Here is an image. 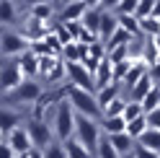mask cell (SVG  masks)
Here are the masks:
<instances>
[{
    "mask_svg": "<svg viewBox=\"0 0 160 158\" xmlns=\"http://www.w3.org/2000/svg\"><path fill=\"white\" fill-rule=\"evenodd\" d=\"M127 119L124 114H116V117H103L101 127H103V135H116V132H127Z\"/></svg>",
    "mask_w": 160,
    "mask_h": 158,
    "instance_id": "e0dca14e",
    "label": "cell"
},
{
    "mask_svg": "<svg viewBox=\"0 0 160 158\" xmlns=\"http://www.w3.org/2000/svg\"><path fill=\"white\" fill-rule=\"evenodd\" d=\"M124 106H127V98H122V96H119V98H114V101L103 109V117H116V114H124Z\"/></svg>",
    "mask_w": 160,
    "mask_h": 158,
    "instance_id": "d6a6232c",
    "label": "cell"
},
{
    "mask_svg": "<svg viewBox=\"0 0 160 158\" xmlns=\"http://www.w3.org/2000/svg\"><path fill=\"white\" fill-rule=\"evenodd\" d=\"M21 122H23V112H18L16 106L3 104V114H0V130H3V137L11 135L16 127H21Z\"/></svg>",
    "mask_w": 160,
    "mask_h": 158,
    "instance_id": "8fae6325",
    "label": "cell"
},
{
    "mask_svg": "<svg viewBox=\"0 0 160 158\" xmlns=\"http://www.w3.org/2000/svg\"><path fill=\"white\" fill-rule=\"evenodd\" d=\"M142 60H145L147 65H155V62L160 60V49H158V44H155V39H152V36H145V49H142Z\"/></svg>",
    "mask_w": 160,
    "mask_h": 158,
    "instance_id": "cb8c5ba5",
    "label": "cell"
},
{
    "mask_svg": "<svg viewBox=\"0 0 160 158\" xmlns=\"http://www.w3.org/2000/svg\"><path fill=\"white\" fill-rule=\"evenodd\" d=\"M62 5H70V3H78V0H59Z\"/></svg>",
    "mask_w": 160,
    "mask_h": 158,
    "instance_id": "bcb514c9",
    "label": "cell"
},
{
    "mask_svg": "<svg viewBox=\"0 0 160 158\" xmlns=\"http://www.w3.org/2000/svg\"><path fill=\"white\" fill-rule=\"evenodd\" d=\"M96 96H98V104H101V109H106V106L111 104L114 98L122 96V83H111V86H106V88H101V91H96Z\"/></svg>",
    "mask_w": 160,
    "mask_h": 158,
    "instance_id": "d6986e66",
    "label": "cell"
},
{
    "mask_svg": "<svg viewBox=\"0 0 160 158\" xmlns=\"http://www.w3.org/2000/svg\"><path fill=\"white\" fill-rule=\"evenodd\" d=\"M137 143H142L145 148H150V150L160 153V130H158V127H147V132L139 137Z\"/></svg>",
    "mask_w": 160,
    "mask_h": 158,
    "instance_id": "7402d4cb",
    "label": "cell"
},
{
    "mask_svg": "<svg viewBox=\"0 0 160 158\" xmlns=\"http://www.w3.org/2000/svg\"><path fill=\"white\" fill-rule=\"evenodd\" d=\"M132 39H137V36H132V34H129L127 31V29H119V31L111 36V39H108V42H106V49H114V47H122V44H129V42H132Z\"/></svg>",
    "mask_w": 160,
    "mask_h": 158,
    "instance_id": "83f0119b",
    "label": "cell"
},
{
    "mask_svg": "<svg viewBox=\"0 0 160 158\" xmlns=\"http://www.w3.org/2000/svg\"><path fill=\"white\" fill-rule=\"evenodd\" d=\"M75 137L85 148H91L96 153L98 143L103 137V127H101V119H93V117H85V114H78V127H75Z\"/></svg>",
    "mask_w": 160,
    "mask_h": 158,
    "instance_id": "277c9868",
    "label": "cell"
},
{
    "mask_svg": "<svg viewBox=\"0 0 160 158\" xmlns=\"http://www.w3.org/2000/svg\"><path fill=\"white\" fill-rule=\"evenodd\" d=\"M26 81V73L21 62H18V57H5L3 60V75H0V83H3V93H11L13 88H18Z\"/></svg>",
    "mask_w": 160,
    "mask_h": 158,
    "instance_id": "52a82bcc",
    "label": "cell"
},
{
    "mask_svg": "<svg viewBox=\"0 0 160 158\" xmlns=\"http://www.w3.org/2000/svg\"><path fill=\"white\" fill-rule=\"evenodd\" d=\"M142 114H147L145 106H142V101H132V98H129L127 106H124V119L132 122V119H137V117H142Z\"/></svg>",
    "mask_w": 160,
    "mask_h": 158,
    "instance_id": "4316f807",
    "label": "cell"
},
{
    "mask_svg": "<svg viewBox=\"0 0 160 158\" xmlns=\"http://www.w3.org/2000/svg\"><path fill=\"white\" fill-rule=\"evenodd\" d=\"M26 130H28V135H31V140H34V148H42V150L57 140L54 127H52V122H47V119H34V117H28Z\"/></svg>",
    "mask_w": 160,
    "mask_h": 158,
    "instance_id": "8992f818",
    "label": "cell"
},
{
    "mask_svg": "<svg viewBox=\"0 0 160 158\" xmlns=\"http://www.w3.org/2000/svg\"><path fill=\"white\" fill-rule=\"evenodd\" d=\"M119 24H122V29H127L132 36H142V26H139V18H137V16L119 13Z\"/></svg>",
    "mask_w": 160,
    "mask_h": 158,
    "instance_id": "603a6c76",
    "label": "cell"
},
{
    "mask_svg": "<svg viewBox=\"0 0 160 158\" xmlns=\"http://www.w3.org/2000/svg\"><path fill=\"white\" fill-rule=\"evenodd\" d=\"M31 49V39L18 31H3V57H21Z\"/></svg>",
    "mask_w": 160,
    "mask_h": 158,
    "instance_id": "ba28073f",
    "label": "cell"
},
{
    "mask_svg": "<svg viewBox=\"0 0 160 158\" xmlns=\"http://www.w3.org/2000/svg\"><path fill=\"white\" fill-rule=\"evenodd\" d=\"M119 29H122V24H119V13L116 11H103V18H101V31H98V39L106 44L108 39H111Z\"/></svg>",
    "mask_w": 160,
    "mask_h": 158,
    "instance_id": "7c38bea8",
    "label": "cell"
},
{
    "mask_svg": "<svg viewBox=\"0 0 160 158\" xmlns=\"http://www.w3.org/2000/svg\"><path fill=\"white\" fill-rule=\"evenodd\" d=\"M96 158H122V153L116 150V145L111 143L108 135L101 137V143H98V148H96Z\"/></svg>",
    "mask_w": 160,
    "mask_h": 158,
    "instance_id": "44dd1931",
    "label": "cell"
},
{
    "mask_svg": "<svg viewBox=\"0 0 160 158\" xmlns=\"http://www.w3.org/2000/svg\"><path fill=\"white\" fill-rule=\"evenodd\" d=\"M152 86H155V81H152V78H150V73H147L139 83H134L132 88H129V98H132V101H142V98L152 91Z\"/></svg>",
    "mask_w": 160,
    "mask_h": 158,
    "instance_id": "ac0fdd59",
    "label": "cell"
},
{
    "mask_svg": "<svg viewBox=\"0 0 160 158\" xmlns=\"http://www.w3.org/2000/svg\"><path fill=\"white\" fill-rule=\"evenodd\" d=\"M155 18H160V0H155V11H152Z\"/></svg>",
    "mask_w": 160,
    "mask_h": 158,
    "instance_id": "7bdbcfd3",
    "label": "cell"
},
{
    "mask_svg": "<svg viewBox=\"0 0 160 158\" xmlns=\"http://www.w3.org/2000/svg\"><path fill=\"white\" fill-rule=\"evenodd\" d=\"M147 127H150V122H147V114H142V117H137V119H132L127 124V132L134 137V140H139L145 132H147Z\"/></svg>",
    "mask_w": 160,
    "mask_h": 158,
    "instance_id": "d4e9b609",
    "label": "cell"
},
{
    "mask_svg": "<svg viewBox=\"0 0 160 158\" xmlns=\"http://www.w3.org/2000/svg\"><path fill=\"white\" fill-rule=\"evenodd\" d=\"M65 148H67V158H96V153L91 148H85L75 135L70 137V140H65Z\"/></svg>",
    "mask_w": 160,
    "mask_h": 158,
    "instance_id": "2e32d148",
    "label": "cell"
},
{
    "mask_svg": "<svg viewBox=\"0 0 160 158\" xmlns=\"http://www.w3.org/2000/svg\"><path fill=\"white\" fill-rule=\"evenodd\" d=\"M142 106H145V112H152V109H158V106H160V83H155L152 91L142 98Z\"/></svg>",
    "mask_w": 160,
    "mask_h": 158,
    "instance_id": "f546056e",
    "label": "cell"
},
{
    "mask_svg": "<svg viewBox=\"0 0 160 158\" xmlns=\"http://www.w3.org/2000/svg\"><path fill=\"white\" fill-rule=\"evenodd\" d=\"M122 158H137V155H134V150H132V153H124Z\"/></svg>",
    "mask_w": 160,
    "mask_h": 158,
    "instance_id": "f6af8a7d",
    "label": "cell"
},
{
    "mask_svg": "<svg viewBox=\"0 0 160 158\" xmlns=\"http://www.w3.org/2000/svg\"><path fill=\"white\" fill-rule=\"evenodd\" d=\"M39 78L47 86H57L59 81L67 78V62L65 57H54V55H44L42 57V70H39Z\"/></svg>",
    "mask_w": 160,
    "mask_h": 158,
    "instance_id": "5b68a950",
    "label": "cell"
},
{
    "mask_svg": "<svg viewBox=\"0 0 160 158\" xmlns=\"http://www.w3.org/2000/svg\"><path fill=\"white\" fill-rule=\"evenodd\" d=\"M134 155H137V158H160V153H155V150H150V148H145L142 143H137V145H134Z\"/></svg>",
    "mask_w": 160,
    "mask_h": 158,
    "instance_id": "d590c367",
    "label": "cell"
},
{
    "mask_svg": "<svg viewBox=\"0 0 160 158\" xmlns=\"http://www.w3.org/2000/svg\"><path fill=\"white\" fill-rule=\"evenodd\" d=\"M122 5V0H103V11H116Z\"/></svg>",
    "mask_w": 160,
    "mask_h": 158,
    "instance_id": "ab89813d",
    "label": "cell"
},
{
    "mask_svg": "<svg viewBox=\"0 0 160 158\" xmlns=\"http://www.w3.org/2000/svg\"><path fill=\"white\" fill-rule=\"evenodd\" d=\"M150 78H152L155 83H160V60L155 65H150Z\"/></svg>",
    "mask_w": 160,
    "mask_h": 158,
    "instance_id": "f35d334b",
    "label": "cell"
},
{
    "mask_svg": "<svg viewBox=\"0 0 160 158\" xmlns=\"http://www.w3.org/2000/svg\"><path fill=\"white\" fill-rule=\"evenodd\" d=\"M28 158H44V150H42V148H34V150L28 153Z\"/></svg>",
    "mask_w": 160,
    "mask_h": 158,
    "instance_id": "60d3db41",
    "label": "cell"
},
{
    "mask_svg": "<svg viewBox=\"0 0 160 158\" xmlns=\"http://www.w3.org/2000/svg\"><path fill=\"white\" fill-rule=\"evenodd\" d=\"M16 155H18V153H16L13 148H11V145H8V143L3 140V145H0V158H16Z\"/></svg>",
    "mask_w": 160,
    "mask_h": 158,
    "instance_id": "74e56055",
    "label": "cell"
},
{
    "mask_svg": "<svg viewBox=\"0 0 160 158\" xmlns=\"http://www.w3.org/2000/svg\"><path fill=\"white\" fill-rule=\"evenodd\" d=\"M3 140L13 148L16 153H28V150H34V140H31V135H28L26 127H16V130L11 135H5Z\"/></svg>",
    "mask_w": 160,
    "mask_h": 158,
    "instance_id": "30bf717a",
    "label": "cell"
},
{
    "mask_svg": "<svg viewBox=\"0 0 160 158\" xmlns=\"http://www.w3.org/2000/svg\"><path fill=\"white\" fill-rule=\"evenodd\" d=\"M52 127H54V132H57V140H70V137L75 135V127H78V112H75V106L67 101L59 104L57 106V112L52 117Z\"/></svg>",
    "mask_w": 160,
    "mask_h": 158,
    "instance_id": "3957f363",
    "label": "cell"
},
{
    "mask_svg": "<svg viewBox=\"0 0 160 158\" xmlns=\"http://www.w3.org/2000/svg\"><path fill=\"white\" fill-rule=\"evenodd\" d=\"M0 18H3V24H13L16 21V5H13V0H3V3H0Z\"/></svg>",
    "mask_w": 160,
    "mask_h": 158,
    "instance_id": "1f68e13d",
    "label": "cell"
},
{
    "mask_svg": "<svg viewBox=\"0 0 160 158\" xmlns=\"http://www.w3.org/2000/svg\"><path fill=\"white\" fill-rule=\"evenodd\" d=\"M88 11V3L85 0H78V3H70L62 8V13H59V21L62 24H75V21H83V16Z\"/></svg>",
    "mask_w": 160,
    "mask_h": 158,
    "instance_id": "5bb4252c",
    "label": "cell"
},
{
    "mask_svg": "<svg viewBox=\"0 0 160 158\" xmlns=\"http://www.w3.org/2000/svg\"><path fill=\"white\" fill-rule=\"evenodd\" d=\"M93 78H96V91H101V88L116 83V81H114V62L106 57V60L98 65V70H96V75H93Z\"/></svg>",
    "mask_w": 160,
    "mask_h": 158,
    "instance_id": "9a60e30c",
    "label": "cell"
},
{
    "mask_svg": "<svg viewBox=\"0 0 160 158\" xmlns=\"http://www.w3.org/2000/svg\"><path fill=\"white\" fill-rule=\"evenodd\" d=\"M54 16L52 11V3H39V5H31V18H39V21H49V18Z\"/></svg>",
    "mask_w": 160,
    "mask_h": 158,
    "instance_id": "f1b7e54d",
    "label": "cell"
},
{
    "mask_svg": "<svg viewBox=\"0 0 160 158\" xmlns=\"http://www.w3.org/2000/svg\"><path fill=\"white\" fill-rule=\"evenodd\" d=\"M152 11H155V0H139L137 18H147V16H152Z\"/></svg>",
    "mask_w": 160,
    "mask_h": 158,
    "instance_id": "836d02e7",
    "label": "cell"
},
{
    "mask_svg": "<svg viewBox=\"0 0 160 158\" xmlns=\"http://www.w3.org/2000/svg\"><path fill=\"white\" fill-rule=\"evenodd\" d=\"M67 83L88 88V91H96V78L83 62H67Z\"/></svg>",
    "mask_w": 160,
    "mask_h": 158,
    "instance_id": "9c48e42d",
    "label": "cell"
},
{
    "mask_svg": "<svg viewBox=\"0 0 160 158\" xmlns=\"http://www.w3.org/2000/svg\"><path fill=\"white\" fill-rule=\"evenodd\" d=\"M18 62H21L26 78H36V81H39V70H42V55H36L34 49H28V52H23L21 57H18Z\"/></svg>",
    "mask_w": 160,
    "mask_h": 158,
    "instance_id": "4fadbf2b",
    "label": "cell"
},
{
    "mask_svg": "<svg viewBox=\"0 0 160 158\" xmlns=\"http://www.w3.org/2000/svg\"><path fill=\"white\" fill-rule=\"evenodd\" d=\"M139 26H142V36H155V34H160V18H155V16L139 18Z\"/></svg>",
    "mask_w": 160,
    "mask_h": 158,
    "instance_id": "484cf974",
    "label": "cell"
},
{
    "mask_svg": "<svg viewBox=\"0 0 160 158\" xmlns=\"http://www.w3.org/2000/svg\"><path fill=\"white\" fill-rule=\"evenodd\" d=\"M137 8H139V0H122V5L116 8V13H129V16H137Z\"/></svg>",
    "mask_w": 160,
    "mask_h": 158,
    "instance_id": "e575fe53",
    "label": "cell"
},
{
    "mask_svg": "<svg viewBox=\"0 0 160 158\" xmlns=\"http://www.w3.org/2000/svg\"><path fill=\"white\" fill-rule=\"evenodd\" d=\"M44 158H67V148L62 140H54L52 145L44 148Z\"/></svg>",
    "mask_w": 160,
    "mask_h": 158,
    "instance_id": "4dcf8cb0",
    "label": "cell"
},
{
    "mask_svg": "<svg viewBox=\"0 0 160 158\" xmlns=\"http://www.w3.org/2000/svg\"><path fill=\"white\" fill-rule=\"evenodd\" d=\"M147 122H150V127H158L160 130V106L152 109V112H147Z\"/></svg>",
    "mask_w": 160,
    "mask_h": 158,
    "instance_id": "8d00e7d4",
    "label": "cell"
},
{
    "mask_svg": "<svg viewBox=\"0 0 160 158\" xmlns=\"http://www.w3.org/2000/svg\"><path fill=\"white\" fill-rule=\"evenodd\" d=\"M108 137H111V143L116 145V150L122 153V155H124V153H132L134 145H137V140H134L129 132H116V135H108Z\"/></svg>",
    "mask_w": 160,
    "mask_h": 158,
    "instance_id": "ffe728a7",
    "label": "cell"
},
{
    "mask_svg": "<svg viewBox=\"0 0 160 158\" xmlns=\"http://www.w3.org/2000/svg\"><path fill=\"white\" fill-rule=\"evenodd\" d=\"M39 3H47V0H26V5L31 8V5H39Z\"/></svg>",
    "mask_w": 160,
    "mask_h": 158,
    "instance_id": "ee69618b",
    "label": "cell"
},
{
    "mask_svg": "<svg viewBox=\"0 0 160 158\" xmlns=\"http://www.w3.org/2000/svg\"><path fill=\"white\" fill-rule=\"evenodd\" d=\"M88 8H103V0H85Z\"/></svg>",
    "mask_w": 160,
    "mask_h": 158,
    "instance_id": "b9f144b4",
    "label": "cell"
},
{
    "mask_svg": "<svg viewBox=\"0 0 160 158\" xmlns=\"http://www.w3.org/2000/svg\"><path fill=\"white\" fill-rule=\"evenodd\" d=\"M65 91H67V101L75 106L78 114L93 117V119H103V109L98 104L96 91H88V88H80V86H72V83H65Z\"/></svg>",
    "mask_w": 160,
    "mask_h": 158,
    "instance_id": "6da1fadb",
    "label": "cell"
},
{
    "mask_svg": "<svg viewBox=\"0 0 160 158\" xmlns=\"http://www.w3.org/2000/svg\"><path fill=\"white\" fill-rule=\"evenodd\" d=\"M44 93V86L36 81V78H26V81L18 86V88H13L11 93H3V104H8V106H34L36 101H39V96Z\"/></svg>",
    "mask_w": 160,
    "mask_h": 158,
    "instance_id": "7a4b0ae2",
    "label": "cell"
}]
</instances>
